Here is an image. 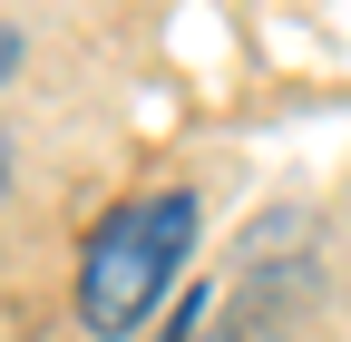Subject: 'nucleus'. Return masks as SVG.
<instances>
[{
  "mask_svg": "<svg viewBox=\"0 0 351 342\" xmlns=\"http://www.w3.org/2000/svg\"><path fill=\"white\" fill-rule=\"evenodd\" d=\"M186 254H195V196L186 186L117 205V216L88 235V254H78V323L98 332V342H127L166 304V284H176Z\"/></svg>",
  "mask_w": 351,
  "mask_h": 342,
  "instance_id": "1",
  "label": "nucleus"
},
{
  "mask_svg": "<svg viewBox=\"0 0 351 342\" xmlns=\"http://www.w3.org/2000/svg\"><path fill=\"white\" fill-rule=\"evenodd\" d=\"M10 69H20V30L0 20V78H10Z\"/></svg>",
  "mask_w": 351,
  "mask_h": 342,
  "instance_id": "2",
  "label": "nucleus"
},
{
  "mask_svg": "<svg viewBox=\"0 0 351 342\" xmlns=\"http://www.w3.org/2000/svg\"><path fill=\"white\" fill-rule=\"evenodd\" d=\"M0 186H10V147H0Z\"/></svg>",
  "mask_w": 351,
  "mask_h": 342,
  "instance_id": "3",
  "label": "nucleus"
}]
</instances>
